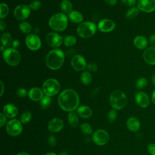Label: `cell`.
<instances>
[{
    "mask_svg": "<svg viewBox=\"0 0 155 155\" xmlns=\"http://www.w3.org/2000/svg\"><path fill=\"white\" fill-rule=\"evenodd\" d=\"M58 101L62 110L70 112L77 108L79 98L76 91L73 89H66L59 94Z\"/></svg>",
    "mask_w": 155,
    "mask_h": 155,
    "instance_id": "obj_1",
    "label": "cell"
},
{
    "mask_svg": "<svg viewBox=\"0 0 155 155\" xmlns=\"http://www.w3.org/2000/svg\"><path fill=\"white\" fill-rule=\"evenodd\" d=\"M64 61V53L59 49L51 50L47 55L45 63L51 70H56L60 68Z\"/></svg>",
    "mask_w": 155,
    "mask_h": 155,
    "instance_id": "obj_2",
    "label": "cell"
},
{
    "mask_svg": "<svg viewBox=\"0 0 155 155\" xmlns=\"http://www.w3.org/2000/svg\"><path fill=\"white\" fill-rule=\"evenodd\" d=\"M68 24L67 16L61 13L53 15L49 19L48 24L50 28L55 31H61L64 30Z\"/></svg>",
    "mask_w": 155,
    "mask_h": 155,
    "instance_id": "obj_3",
    "label": "cell"
},
{
    "mask_svg": "<svg viewBox=\"0 0 155 155\" xmlns=\"http://www.w3.org/2000/svg\"><path fill=\"white\" fill-rule=\"evenodd\" d=\"M127 97L125 93L119 90L113 91L110 96V103L113 108L116 110L123 108L127 104Z\"/></svg>",
    "mask_w": 155,
    "mask_h": 155,
    "instance_id": "obj_4",
    "label": "cell"
},
{
    "mask_svg": "<svg viewBox=\"0 0 155 155\" xmlns=\"http://www.w3.org/2000/svg\"><path fill=\"white\" fill-rule=\"evenodd\" d=\"M96 31V25L91 22L86 21L81 23L77 28L78 35L83 38L91 37Z\"/></svg>",
    "mask_w": 155,
    "mask_h": 155,
    "instance_id": "obj_5",
    "label": "cell"
},
{
    "mask_svg": "<svg viewBox=\"0 0 155 155\" xmlns=\"http://www.w3.org/2000/svg\"><path fill=\"white\" fill-rule=\"evenodd\" d=\"M2 56L4 61L11 66H16L21 61L19 52L13 48H9L4 50Z\"/></svg>",
    "mask_w": 155,
    "mask_h": 155,
    "instance_id": "obj_6",
    "label": "cell"
},
{
    "mask_svg": "<svg viewBox=\"0 0 155 155\" xmlns=\"http://www.w3.org/2000/svg\"><path fill=\"white\" fill-rule=\"evenodd\" d=\"M60 90L59 82L53 78L46 80L42 85L43 92L48 96H52L56 94Z\"/></svg>",
    "mask_w": 155,
    "mask_h": 155,
    "instance_id": "obj_7",
    "label": "cell"
},
{
    "mask_svg": "<svg viewBox=\"0 0 155 155\" xmlns=\"http://www.w3.org/2000/svg\"><path fill=\"white\" fill-rule=\"evenodd\" d=\"M6 129L7 133L10 136H16L21 133L22 130V127L21 123L19 120L16 119H13L7 123Z\"/></svg>",
    "mask_w": 155,
    "mask_h": 155,
    "instance_id": "obj_8",
    "label": "cell"
},
{
    "mask_svg": "<svg viewBox=\"0 0 155 155\" xmlns=\"http://www.w3.org/2000/svg\"><path fill=\"white\" fill-rule=\"evenodd\" d=\"M30 13V8L26 5H19L14 10L15 18L19 21H22L28 17Z\"/></svg>",
    "mask_w": 155,
    "mask_h": 155,
    "instance_id": "obj_9",
    "label": "cell"
},
{
    "mask_svg": "<svg viewBox=\"0 0 155 155\" xmlns=\"http://www.w3.org/2000/svg\"><path fill=\"white\" fill-rule=\"evenodd\" d=\"M93 140L96 144L98 145H104L108 141L109 135L106 131L104 130H98L93 133Z\"/></svg>",
    "mask_w": 155,
    "mask_h": 155,
    "instance_id": "obj_10",
    "label": "cell"
},
{
    "mask_svg": "<svg viewBox=\"0 0 155 155\" xmlns=\"http://www.w3.org/2000/svg\"><path fill=\"white\" fill-rule=\"evenodd\" d=\"M25 43L27 47L31 50H37L41 45L40 38L35 34L27 35L25 39Z\"/></svg>",
    "mask_w": 155,
    "mask_h": 155,
    "instance_id": "obj_11",
    "label": "cell"
},
{
    "mask_svg": "<svg viewBox=\"0 0 155 155\" xmlns=\"http://www.w3.org/2000/svg\"><path fill=\"white\" fill-rule=\"evenodd\" d=\"M137 8L145 13H151L155 10V0H138Z\"/></svg>",
    "mask_w": 155,
    "mask_h": 155,
    "instance_id": "obj_12",
    "label": "cell"
},
{
    "mask_svg": "<svg viewBox=\"0 0 155 155\" xmlns=\"http://www.w3.org/2000/svg\"><path fill=\"white\" fill-rule=\"evenodd\" d=\"M45 40L48 45L54 48L58 47L62 42V37L54 32L48 33L46 36Z\"/></svg>",
    "mask_w": 155,
    "mask_h": 155,
    "instance_id": "obj_13",
    "label": "cell"
},
{
    "mask_svg": "<svg viewBox=\"0 0 155 155\" xmlns=\"http://www.w3.org/2000/svg\"><path fill=\"white\" fill-rule=\"evenodd\" d=\"M71 64L72 67L76 71L83 70L87 65L84 58L80 54L74 55L72 58L71 60Z\"/></svg>",
    "mask_w": 155,
    "mask_h": 155,
    "instance_id": "obj_14",
    "label": "cell"
},
{
    "mask_svg": "<svg viewBox=\"0 0 155 155\" xmlns=\"http://www.w3.org/2000/svg\"><path fill=\"white\" fill-rule=\"evenodd\" d=\"M145 62L151 65H155V47H148L143 53Z\"/></svg>",
    "mask_w": 155,
    "mask_h": 155,
    "instance_id": "obj_15",
    "label": "cell"
},
{
    "mask_svg": "<svg viewBox=\"0 0 155 155\" xmlns=\"http://www.w3.org/2000/svg\"><path fill=\"white\" fill-rule=\"evenodd\" d=\"M135 100L137 104L141 108H146L150 104L148 96L143 91H137L136 93Z\"/></svg>",
    "mask_w": 155,
    "mask_h": 155,
    "instance_id": "obj_16",
    "label": "cell"
},
{
    "mask_svg": "<svg viewBox=\"0 0 155 155\" xmlns=\"http://www.w3.org/2000/svg\"><path fill=\"white\" fill-rule=\"evenodd\" d=\"M98 28L102 32H110L115 28L114 22L108 19H104L101 20L98 24Z\"/></svg>",
    "mask_w": 155,
    "mask_h": 155,
    "instance_id": "obj_17",
    "label": "cell"
},
{
    "mask_svg": "<svg viewBox=\"0 0 155 155\" xmlns=\"http://www.w3.org/2000/svg\"><path fill=\"white\" fill-rule=\"evenodd\" d=\"M64 127L63 121L59 118H54L50 120L48 124V129L53 133L60 131Z\"/></svg>",
    "mask_w": 155,
    "mask_h": 155,
    "instance_id": "obj_18",
    "label": "cell"
},
{
    "mask_svg": "<svg viewBox=\"0 0 155 155\" xmlns=\"http://www.w3.org/2000/svg\"><path fill=\"white\" fill-rule=\"evenodd\" d=\"M133 44L138 49L143 50L147 47L148 40L147 39L142 35L137 36L133 41Z\"/></svg>",
    "mask_w": 155,
    "mask_h": 155,
    "instance_id": "obj_19",
    "label": "cell"
},
{
    "mask_svg": "<svg viewBox=\"0 0 155 155\" xmlns=\"http://www.w3.org/2000/svg\"><path fill=\"white\" fill-rule=\"evenodd\" d=\"M3 112L5 116L8 117L13 118L15 117L18 113V108L13 104H7L4 106L3 108Z\"/></svg>",
    "mask_w": 155,
    "mask_h": 155,
    "instance_id": "obj_20",
    "label": "cell"
},
{
    "mask_svg": "<svg viewBox=\"0 0 155 155\" xmlns=\"http://www.w3.org/2000/svg\"><path fill=\"white\" fill-rule=\"evenodd\" d=\"M28 96L32 101H38L41 100L43 96V91L37 87H34L30 89L28 92Z\"/></svg>",
    "mask_w": 155,
    "mask_h": 155,
    "instance_id": "obj_21",
    "label": "cell"
},
{
    "mask_svg": "<svg viewBox=\"0 0 155 155\" xmlns=\"http://www.w3.org/2000/svg\"><path fill=\"white\" fill-rule=\"evenodd\" d=\"M128 128L133 132H136L140 128V122L139 120L134 117H130L128 119L127 122Z\"/></svg>",
    "mask_w": 155,
    "mask_h": 155,
    "instance_id": "obj_22",
    "label": "cell"
},
{
    "mask_svg": "<svg viewBox=\"0 0 155 155\" xmlns=\"http://www.w3.org/2000/svg\"><path fill=\"white\" fill-rule=\"evenodd\" d=\"M78 114L83 118H88L92 115V110L87 106H81L78 108Z\"/></svg>",
    "mask_w": 155,
    "mask_h": 155,
    "instance_id": "obj_23",
    "label": "cell"
},
{
    "mask_svg": "<svg viewBox=\"0 0 155 155\" xmlns=\"http://www.w3.org/2000/svg\"><path fill=\"white\" fill-rule=\"evenodd\" d=\"M70 20L74 23H79L82 21L84 18L83 15L78 11H71L68 14Z\"/></svg>",
    "mask_w": 155,
    "mask_h": 155,
    "instance_id": "obj_24",
    "label": "cell"
},
{
    "mask_svg": "<svg viewBox=\"0 0 155 155\" xmlns=\"http://www.w3.org/2000/svg\"><path fill=\"white\" fill-rule=\"evenodd\" d=\"M13 41L12 40V38L9 33H5L2 34L1 36V43H2V45L4 47H8L10 45H12Z\"/></svg>",
    "mask_w": 155,
    "mask_h": 155,
    "instance_id": "obj_25",
    "label": "cell"
},
{
    "mask_svg": "<svg viewBox=\"0 0 155 155\" xmlns=\"http://www.w3.org/2000/svg\"><path fill=\"white\" fill-rule=\"evenodd\" d=\"M61 10L67 14H69L72 10V4L68 0H63L61 4Z\"/></svg>",
    "mask_w": 155,
    "mask_h": 155,
    "instance_id": "obj_26",
    "label": "cell"
},
{
    "mask_svg": "<svg viewBox=\"0 0 155 155\" xmlns=\"http://www.w3.org/2000/svg\"><path fill=\"white\" fill-rule=\"evenodd\" d=\"M68 119L70 125L73 127H76L78 124V118L74 111H70L68 114Z\"/></svg>",
    "mask_w": 155,
    "mask_h": 155,
    "instance_id": "obj_27",
    "label": "cell"
},
{
    "mask_svg": "<svg viewBox=\"0 0 155 155\" xmlns=\"http://www.w3.org/2000/svg\"><path fill=\"white\" fill-rule=\"evenodd\" d=\"M81 81L84 85H88L92 81V77L91 74L88 71H84L81 74Z\"/></svg>",
    "mask_w": 155,
    "mask_h": 155,
    "instance_id": "obj_28",
    "label": "cell"
},
{
    "mask_svg": "<svg viewBox=\"0 0 155 155\" xmlns=\"http://www.w3.org/2000/svg\"><path fill=\"white\" fill-rule=\"evenodd\" d=\"M139 13V9L137 7H131L130 8H129L127 13H126V18L128 19H133Z\"/></svg>",
    "mask_w": 155,
    "mask_h": 155,
    "instance_id": "obj_29",
    "label": "cell"
},
{
    "mask_svg": "<svg viewBox=\"0 0 155 155\" xmlns=\"http://www.w3.org/2000/svg\"><path fill=\"white\" fill-rule=\"evenodd\" d=\"M21 31L24 33H28L31 31V25L27 22H22L19 25Z\"/></svg>",
    "mask_w": 155,
    "mask_h": 155,
    "instance_id": "obj_30",
    "label": "cell"
},
{
    "mask_svg": "<svg viewBox=\"0 0 155 155\" xmlns=\"http://www.w3.org/2000/svg\"><path fill=\"white\" fill-rule=\"evenodd\" d=\"M76 42V39L74 36L69 35L66 36L64 39V43L67 47H71Z\"/></svg>",
    "mask_w": 155,
    "mask_h": 155,
    "instance_id": "obj_31",
    "label": "cell"
},
{
    "mask_svg": "<svg viewBox=\"0 0 155 155\" xmlns=\"http://www.w3.org/2000/svg\"><path fill=\"white\" fill-rule=\"evenodd\" d=\"M9 8L6 4L1 3L0 5V18L1 19H3L5 18L8 14Z\"/></svg>",
    "mask_w": 155,
    "mask_h": 155,
    "instance_id": "obj_32",
    "label": "cell"
},
{
    "mask_svg": "<svg viewBox=\"0 0 155 155\" xmlns=\"http://www.w3.org/2000/svg\"><path fill=\"white\" fill-rule=\"evenodd\" d=\"M148 81L145 78H140L138 79L136 82V87L137 89H143L147 87Z\"/></svg>",
    "mask_w": 155,
    "mask_h": 155,
    "instance_id": "obj_33",
    "label": "cell"
},
{
    "mask_svg": "<svg viewBox=\"0 0 155 155\" xmlns=\"http://www.w3.org/2000/svg\"><path fill=\"white\" fill-rule=\"evenodd\" d=\"M51 104V98L48 96H44L42 99L41 100L40 105L42 109H45L49 107Z\"/></svg>",
    "mask_w": 155,
    "mask_h": 155,
    "instance_id": "obj_34",
    "label": "cell"
},
{
    "mask_svg": "<svg viewBox=\"0 0 155 155\" xmlns=\"http://www.w3.org/2000/svg\"><path fill=\"white\" fill-rule=\"evenodd\" d=\"M31 119V113L29 111H25L22 113L21 117V121L22 123L26 124L30 122Z\"/></svg>",
    "mask_w": 155,
    "mask_h": 155,
    "instance_id": "obj_35",
    "label": "cell"
},
{
    "mask_svg": "<svg viewBox=\"0 0 155 155\" xmlns=\"http://www.w3.org/2000/svg\"><path fill=\"white\" fill-rule=\"evenodd\" d=\"M81 131L85 134H90L92 133V128L91 126L87 123H84L81 125Z\"/></svg>",
    "mask_w": 155,
    "mask_h": 155,
    "instance_id": "obj_36",
    "label": "cell"
},
{
    "mask_svg": "<svg viewBox=\"0 0 155 155\" xmlns=\"http://www.w3.org/2000/svg\"><path fill=\"white\" fill-rule=\"evenodd\" d=\"M41 6V4L40 2V1H34L33 2H31L29 5L28 7L30 9L33 10H38Z\"/></svg>",
    "mask_w": 155,
    "mask_h": 155,
    "instance_id": "obj_37",
    "label": "cell"
},
{
    "mask_svg": "<svg viewBox=\"0 0 155 155\" xmlns=\"http://www.w3.org/2000/svg\"><path fill=\"white\" fill-rule=\"evenodd\" d=\"M116 116H117L116 111L114 110H111L108 113V120H109V122L110 123H111L113 121H114V120L116 119Z\"/></svg>",
    "mask_w": 155,
    "mask_h": 155,
    "instance_id": "obj_38",
    "label": "cell"
},
{
    "mask_svg": "<svg viewBox=\"0 0 155 155\" xmlns=\"http://www.w3.org/2000/svg\"><path fill=\"white\" fill-rule=\"evenodd\" d=\"M121 3L127 7L133 6L136 2V0H120Z\"/></svg>",
    "mask_w": 155,
    "mask_h": 155,
    "instance_id": "obj_39",
    "label": "cell"
},
{
    "mask_svg": "<svg viewBox=\"0 0 155 155\" xmlns=\"http://www.w3.org/2000/svg\"><path fill=\"white\" fill-rule=\"evenodd\" d=\"M17 94L18 96H19L21 97H25L27 96V92L25 89H24L23 88H20L18 89V90H17Z\"/></svg>",
    "mask_w": 155,
    "mask_h": 155,
    "instance_id": "obj_40",
    "label": "cell"
},
{
    "mask_svg": "<svg viewBox=\"0 0 155 155\" xmlns=\"http://www.w3.org/2000/svg\"><path fill=\"white\" fill-rule=\"evenodd\" d=\"M148 150L151 155H155V143H150L148 145Z\"/></svg>",
    "mask_w": 155,
    "mask_h": 155,
    "instance_id": "obj_41",
    "label": "cell"
},
{
    "mask_svg": "<svg viewBox=\"0 0 155 155\" xmlns=\"http://www.w3.org/2000/svg\"><path fill=\"white\" fill-rule=\"evenodd\" d=\"M87 68H88V70L89 71H92V72H95L97 69V65L95 64H93V63H91V64H88L87 65Z\"/></svg>",
    "mask_w": 155,
    "mask_h": 155,
    "instance_id": "obj_42",
    "label": "cell"
},
{
    "mask_svg": "<svg viewBox=\"0 0 155 155\" xmlns=\"http://www.w3.org/2000/svg\"><path fill=\"white\" fill-rule=\"evenodd\" d=\"M48 143L52 147H54L56 145V138H55V137L54 136L50 135L48 137Z\"/></svg>",
    "mask_w": 155,
    "mask_h": 155,
    "instance_id": "obj_43",
    "label": "cell"
},
{
    "mask_svg": "<svg viewBox=\"0 0 155 155\" xmlns=\"http://www.w3.org/2000/svg\"><path fill=\"white\" fill-rule=\"evenodd\" d=\"M7 120L5 117V115L2 113L0 114V124H1V127H2L6 122Z\"/></svg>",
    "mask_w": 155,
    "mask_h": 155,
    "instance_id": "obj_44",
    "label": "cell"
},
{
    "mask_svg": "<svg viewBox=\"0 0 155 155\" xmlns=\"http://www.w3.org/2000/svg\"><path fill=\"white\" fill-rule=\"evenodd\" d=\"M149 41L151 46L155 47V34H152L149 38Z\"/></svg>",
    "mask_w": 155,
    "mask_h": 155,
    "instance_id": "obj_45",
    "label": "cell"
},
{
    "mask_svg": "<svg viewBox=\"0 0 155 155\" xmlns=\"http://www.w3.org/2000/svg\"><path fill=\"white\" fill-rule=\"evenodd\" d=\"M19 44H20V43H19V41L18 40H14L13 41V43H12V45H13V47H14L15 49L18 48L19 46Z\"/></svg>",
    "mask_w": 155,
    "mask_h": 155,
    "instance_id": "obj_46",
    "label": "cell"
},
{
    "mask_svg": "<svg viewBox=\"0 0 155 155\" xmlns=\"http://www.w3.org/2000/svg\"><path fill=\"white\" fill-rule=\"evenodd\" d=\"M105 1V2H107L108 4L111 5H115L117 2V0H104Z\"/></svg>",
    "mask_w": 155,
    "mask_h": 155,
    "instance_id": "obj_47",
    "label": "cell"
},
{
    "mask_svg": "<svg viewBox=\"0 0 155 155\" xmlns=\"http://www.w3.org/2000/svg\"><path fill=\"white\" fill-rule=\"evenodd\" d=\"M5 23L2 21V20H1L0 21V29L1 31H3L4 30H5Z\"/></svg>",
    "mask_w": 155,
    "mask_h": 155,
    "instance_id": "obj_48",
    "label": "cell"
},
{
    "mask_svg": "<svg viewBox=\"0 0 155 155\" xmlns=\"http://www.w3.org/2000/svg\"><path fill=\"white\" fill-rule=\"evenodd\" d=\"M151 100L153 102V104L155 105V89L154 90V91L152 93V95H151Z\"/></svg>",
    "mask_w": 155,
    "mask_h": 155,
    "instance_id": "obj_49",
    "label": "cell"
},
{
    "mask_svg": "<svg viewBox=\"0 0 155 155\" xmlns=\"http://www.w3.org/2000/svg\"><path fill=\"white\" fill-rule=\"evenodd\" d=\"M151 81H152L153 84H154V85L155 86V74H154L152 76V78H151Z\"/></svg>",
    "mask_w": 155,
    "mask_h": 155,
    "instance_id": "obj_50",
    "label": "cell"
},
{
    "mask_svg": "<svg viewBox=\"0 0 155 155\" xmlns=\"http://www.w3.org/2000/svg\"><path fill=\"white\" fill-rule=\"evenodd\" d=\"M1 87H2V90H1V96L2 95L3 92H4V85L2 81H1Z\"/></svg>",
    "mask_w": 155,
    "mask_h": 155,
    "instance_id": "obj_51",
    "label": "cell"
},
{
    "mask_svg": "<svg viewBox=\"0 0 155 155\" xmlns=\"http://www.w3.org/2000/svg\"><path fill=\"white\" fill-rule=\"evenodd\" d=\"M17 155H28L27 153H24V152H21V153H18Z\"/></svg>",
    "mask_w": 155,
    "mask_h": 155,
    "instance_id": "obj_52",
    "label": "cell"
},
{
    "mask_svg": "<svg viewBox=\"0 0 155 155\" xmlns=\"http://www.w3.org/2000/svg\"><path fill=\"white\" fill-rule=\"evenodd\" d=\"M45 155H56V154L53 153H48L45 154Z\"/></svg>",
    "mask_w": 155,
    "mask_h": 155,
    "instance_id": "obj_53",
    "label": "cell"
},
{
    "mask_svg": "<svg viewBox=\"0 0 155 155\" xmlns=\"http://www.w3.org/2000/svg\"><path fill=\"white\" fill-rule=\"evenodd\" d=\"M60 155H67V153H66V152H62V153H61V154H60Z\"/></svg>",
    "mask_w": 155,
    "mask_h": 155,
    "instance_id": "obj_54",
    "label": "cell"
}]
</instances>
